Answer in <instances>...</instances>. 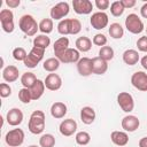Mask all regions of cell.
I'll list each match as a JSON object with an SVG mask.
<instances>
[{"label":"cell","instance_id":"6da1fadb","mask_svg":"<svg viewBox=\"0 0 147 147\" xmlns=\"http://www.w3.org/2000/svg\"><path fill=\"white\" fill-rule=\"evenodd\" d=\"M45 114L41 110H34L30 115L28 129L32 134H40L45 129Z\"/></svg>","mask_w":147,"mask_h":147},{"label":"cell","instance_id":"7a4b0ae2","mask_svg":"<svg viewBox=\"0 0 147 147\" xmlns=\"http://www.w3.org/2000/svg\"><path fill=\"white\" fill-rule=\"evenodd\" d=\"M18 26H20L21 31L23 33H25L26 36H34L37 33V31L39 30V24L34 20V17L29 14H25L20 18Z\"/></svg>","mask_w":147,"mask_h":147},{"label":"cell","instance_id":"3957f363","mask_svg":"<svg viewBox=\"0 0 147 147\" xmlns=\"http://www.w3.org/2000/svg\"><path fill=\"white\" fill-rule=\"evenodd\" d=\"M125 28L129 32L133 34L141 33L145 30V25L141 21V18L137 14H129L125 18Z\"/></svg>","mask_w":147,"mask_h":147},{"label":"cell","instance_id":"277c9868","mask_svg":"<svg viewBox=\"0 0 147 147\" xmlns=\"http://www.w3.org/2000/svg\"><path fill=\"white\" fill-rule=\"evenodd\" d=\"M24 131L22 129H13L6 133L5 141L9 147H18L24 142Z\"/></svg>","mask_w":147,"mask_h":147},{"label":"cell","instance_id":"5b68a950","mask_svg":"<svg viewBox=\"0 0 147 147\" xmlns=\"http://www.w3.org/2000/svg\"><path fill=\"white\" fill-rule=\"evenodd\" d=\"M44 54H45V49L38 48V47H34V46H33L32 49L28 53V56H26V59H25L24 62H23L24 65L28 67V68H31V69L36 68L37 64L42 60Z\"/></svg>","mask_w":147,"mask_h":147},{"label":"cell","instance_id":"8992f818","mask_svg":"<svg viewBox=\"0 0 147 147\" xmlns=\"http://www.w3.org/2000/svg\"><path fill=\"white\" fill-rule=\"evenodd\" d=\"M0 23L1 28L5 32L11 33L15 29L14 24V14L10 9H2L0 11Z\"/></svg>","mask_w":147,"mask_h":147},{"label":"cell","instance_id":"52a82bcc","mask_svg":"<svg viewBox=\"0 0 147 147\" xmlns=\"http://www.w3.org/2000/svg\"><path fill=\"white\" fill-rule=\"evenodd\" d=\"M117 103L124 113H131L134 109L133 96L127 92H121L117 95Z\"/></svg>","mask_w":147,"mask_h":147},{"label":"cell","instance_id":"ba28073f","mask_svg":"<svg viewBox=\"0 0 147 147\" xmlns=\"http://www.w3.org/2000/svg\"><path fill=\"white\" fill-rule=\"evenodd\" d=\"M69 10H70V7L68 2H57L55 6L51 8L49 15H51V18L53 20L62 21L63 17H65L69 14Z\"/></svg>","mask_w":147,"mask_h":147},{"label":"cell","instance_id":"9c48e42d","mask_svg":"<svg viewBox=\"0 0 147 147\" xmlns=\"http://www.w3.org/2000/svg\"><path fill=\"white\" fill-rule=\"evenodd\" d=\"M108 15L105 11H96L94 14H92L91 18H90V23L92 25V28H94L95 30H102L108 25Z\"/></svg>","mask_w":147,"mask_h":147},{"label":"cell","instance_id":"30bf717a","mask_svg":"<svg viewBox=\"0 0 147 147\" xmlns=\"http://www.w3.org/2000/svg\"><path fill=\"white\" fill-rule=\"evenodd\" d=\"M131 84L133 87L141 92H147V74L144 71H137L131 76Z\"/></svg>","mask_w":147,"mask_h":147},{"label":"cell","instance_id":"8fae6325","mask_svg":"<svg viewBox=\"0 0 147 147\" xmlns=\"http://www.w3.org/2000/svg\"><path fill=\"white\" fill-rule=\"evenodd\" d=\"M72 7H74L75 13L79 15H87L92 13L93 3L90 0H74Z\"/></svg>","mask_w":147,"mask_h":147},{"label":"cell","instance_id":"7c38bea8","mask_svg":"<svg viewBox=\"0 0 147 147\" xmlns=\"http://www.w3.org/2000/svg\"><path fill=\"white\" fill-rule=\"evenodd\" d=\"M23 118H24V115L20 108H11L8 110L6 115L7 123L11 126H18L23 122Z\"/></svg>","mask_w":147,"mask_h":147},{"label":"cell","instance_id":"4fadbf2b","mask_svg":"<svg viewBox=\"0 0 147 147\" xmlns=\"http://www.w3.org/2000/svg\"><path fill=\"white\" fill-rule=\"evenodd\" d=\"M59 130H60V133L64 137H70L72 136L76 131H77V123L76 121H74L72 118H68V119H64L60 123V126H59Z\"/></svg>","mask_w":147,"mask_h":147},{"label":"cell","instance_id":"5bb4252c","mask_svg":"<svg viewBox=\"0 0 147 147\" xmlns=\"http://www.w3.org/2000/svg\"><path fill=\"white\" fill-rule=\"evenodd\" d=\"M121 124H122V127L124 129L125 132H134L139 127L140 121L134 115H126L125 117H123Z\"/></svg>","mask_w":147,"mask_h":147},{"label":"cell","instance_id":"9a60e30c","mask_svg":"<svg viewBox=\"0 0 147 147\" xmlns=\"http://www.w3.org/2000/svg\"><path fill=\"white\" fill-rule=\"evenodd\" d=\"M45 86L49 91H57L62 86V79L57 74H48L44 80Z\"/></svg>","mask_w":147,"mask_h":147},{"label":"cell","instance_id":"2e32d148","mask_svg":"<svg viewBox=\"0 0 147 147\" xmlns=\"http://www.w3.org/2000/svg\"><path fill=\"white\" fill-rule=\"evenodd\" d=\"M77 71L83 77L90 76L92 74V59L80 57V60L77 62Z\"/></svg>","mask_w":147,"mask_h":147},{"label":"cell","instance_id":"e0dca14e","mask_svg":"<svg viewBox=\"0 0 147 147\" xmlns=\"http://www.w3.org/2000/svg\"><path fill=\"white\" fill-rule=\"evenodd\" d=\"M68 48H69V39L67 37H61L57 40H55V42L53 45V51H54L55 57L60 59Z\"/></svg>","mask_w":147,"mask_h":147},{"label":"cell","instance_id":"ac0fdd59","mask_svg":"<svg viewBox=\"0 0 147 147\" xmlns=\"http://www.w3.org/2000/svg\"><path fill=\"white\" fill-rule=\"evenodd\" d=\"M59 60H60L61 63H77L80 60L79 51H77L76 48H70L69 47Z\"/></svg>","mask_w":147,"mask_h":147},{"label":"cell","instance_id":"d6986e66","mask_svg":"<svg viewBox=\"0 0 147 147\" xmlns=\"http://www.w3.org/2000/svg\"><path fill=\"white\" fill-rule=\"evenodd\" d=\"M108 70V63L101 57L96 56L92 59V74L94 75H103Z\"/></svg>","mask_w":147,"mask_h":147},{"label":"cell","instance_id":"ffe728a7","mask_svg":"<svg viewBox=\"0 0 147 147\" xmlns=\"http://www.w3.org/2000/svg\"><path fill=\"white\" fill-rule=\"evenodd\" d=\"M18 76H20V71L15 65H7L6 68L2 69V78L7 83H13L17 80Z\"/></svg>","mask_w":147,"mask_h":147},{"label":"cell","instance_id":"44dd1931","mask_svg":"<svg viewBox=\"0 0 147 147\" xmlns=\"http://www.w3.org/2000/svg\"><path fill=\"white\" fill-rule=\"evenodd\" d=\"M110 139L113 144H115L118 147H124L129 142V136L124 131H113L110 134Z\"/></svg>","mask_w":147,"mask_h":147},{"label":"cell","instance_id":"7402d4cb","mask_svg":"<svg viewBox=\"0 0 147 147\" xmlns=\"http://www.w3.org/2000/svg\"><path fill=\"white\" fill-rule=\"evenodd\" d=\"M95 116H96L95 115V110L92 107L86 106V107H83L80 109V119L86 125L92 124L95 121Z\"/></svg>","mask_w":147,"mask_h":147},{"label":"cell","instance_id":"603a6c76","mask_svg":"<svg viewBox=\"0 0 147 147\" xmlns=\"http://www.w3.org/2000/svg\"><path fill=\"white\" fill-rule=\"evenodd\" d=\"M67 106H65V103H63V102H60V101H57V102H54L53 105H52V107H51V115L54 117V118H63L64 116H65V114H67Z\"/></svg>","mask_w":147,"mask_h":147},{"label":"cell","instance_id":"cb8c5ba5","mask_svg":"<svg viewBox=\"0 0 147 147\" xmlns=\"http://www.w3.org/2000/svg\"><path fill=\"white\" fill-rule=\"evenodd\" d=\"M123 62L127 65H134L139 61V53L136 49H126L122 55Z\"/></svg>","mask_w":147,"mask_h":147},{"label":"cell","instance_id":"d4e9b609","mask_svg":"<svg viewBox=\"0 0 147 147\" xmlns=\"http://www.w3.org/2000/svg\"><path fill=\"white\" fill-rule=\"evenodd\" d=\"M45 83L40 79H37L36 83L33 84V86L30 88V92H31V96H32V100H38L42 96L44 92H45Z\"/></svg>","mask_w":147,"mask_h":147},{"label":"cell","instance_id":"484cf974","mask_svg":"<svg viewBox=\"0 0 147 147\" xmlns=\"http://www.w3.org/2000/svg\"><path fill=\"white\" fill-rule=\"evenodd\" d=\"M92 44H93L92 40H91L88 37H85V36L77 38V40H76V42H75L76 49L79 51V52H83V53L88 52V51L92 48Z\"/></svg>","mask_w":147,"mask_h":147},{"label":"cell","instance_id":"4316f807","mask_svg":"<svg viewBox=\"0 0 147 147\" xmlns=\"http://www.w3.org/2000/svg\"><path fill=\"white\" fill-rule=\"evenodd\" d=\"M60 63L61 62H60V60L57 57H49L46 61H44L42 68H44V70H46V71L52 74V72L56 71L60 68Z\"/></svg>","mask_w":147,"mask_h":147},{"label":"cell","instance_id":"83f0119b","mask_svg":"<svg viewBox=\"0 0 147 147\" xmlns=\"http://www.w3.org/2000/svg\"><path fill=\"white\" fill-rule=\"evenodd\" d=\"M108 32L113 39H121L124 36V29L119 23H111L108 29Z\"/></svg>","mask_w":147,"mask_h":147},{"label":"cell","instance_id":"f1b7e54d","mask_svg":"<svg viewBox=\"0 0 147 147\" xmlns=\"http://www.w3.org/2000/svg\"><path fill=\"white\" fill-rule=\"evenodd\" d=\"M36 80H37V77H36V75L33 72H24L21 76V84L23 85V87L29 88V90L33 86Z\"/></svg>","mask_w":147,"mask_h":147},{"label":"cell","instance_id":"f546056e","mask_svg":"<svg viewBox=\"0 0 147 147\" xmlns=\"http://www.w3.org/2000/svg\"><path fill=\"white\" fill-rule=\"evenodd\" d=\"M49 44H51V39L49 37H47V34H39L33 39V46L38 48L46 49L49 46Z\"/></svg>","mask_w":147,"mask_h":147},{"label":"cell","instance_id":"4dcf8cb0","mask_svg":"<svg viewBox=\"0 0 147 147\" xmlns=\"http://www.w3.org/2000/svg\"><path fill=\"white\" fill-rule=\"evenodd\" d=\"M53 20L52 18H42L39 22V30L42 34H48L53 31Z\"/></svg>","mask_w":147,"mask_h":147},{"label":"cell","instance_id":"1f68e13d","mask_svg":"<svg viewBox=\"0 0 147 147\" xmlns=\"http://www.w3.org/2000/svg\"><path fill=\"white\" fill-rule=\"evenodd\" d=\"M40 147H54L55 146V137L51 133L42 134L39 139Z\"/></svg>","mask_w":147,"mask_h":147},{"label":"cell","instance_id":"d6a6232c","mask_svg":"<svg viewBox=\"0 0 147 147\" xmlns=\"http://www.w3.org/2000/svg\"><path fill=\"white\" fill-rule=\"evenodd\" d=\"M99 57L105 60L106 62L111 61L114 59V49L110 46H103L99 51Z\"/></svg>","mask_w":147,"mask_h":147},{"label":"cell","instance_id":"836d02e7","mask_svg":"<svg viewBox=\"0 0 147 147\" xmlns=\"http://www.w3.org/2000/svg\"><path fill=\"white\" fill-rule=\"evenodd\" d=\"M124 10H125V8H124V6L122 5V1L119 0H117V1H114L111 5H110V13H111V15L113 16H115V17H119V16H122L123 15V13H124Z\"/></svg>","mask_w":147,"mask_h":147},{"label":"cell","instance_id":"e575fe53","mask_svg":"<svg viewBox=\"0 0 147 147\" xmlns=\"http://www.w3.org/2000/svg\"><path fill=\"white\" fill-rule=\"evenodd\" d=\"M57 32L62 36L70 34V18H63L57 24Z\"/></svg>","mask_w":147,"mask_h":147},{"label":"cell","instance_id":"d590c367","mask_svg":"<svg viewBox=\"0 0 147 147\" xmlns=\"http://www.w3.org/2000/svg\"><path fill=\"white\" fill-rule=\"evenodd\" d=\"M75 140L78 145L80 146H86L90 141H91V136L88 132H85V131H80V132H77L76 133V137H75Z\"/></svg>","mask_w":147,"mask_h":147},{"label":"cell","instance_id":"8d00e7d4","mask_svg":"<svg viewBox=\"0 0 147 147\" xmlns=\"http://www.w3.org/2000/svg\"><path fill=\"white\" fill-rule=\"evenodd\" d=\"M18 99H20V101L23 102V103H30L31 100H32L30 90H29V88H25V87H22V88L18 91Z\"/></svg>","mask_w":147,"mask_h":147},{"label":"cell","instance_id":"74e56055","mask_svg":"<svg viewBox=\"0 0 147 147\" xmlns=\"http://www.w3.org/2000/svg\"><path fill=\"white\" fill-rule=\"evenodd\" d=\"M26 56H28V53H26V51L23 47H16V48H14V51H13V57L16 61H23L24 62V60L26 59Z\"/></svg>","mask_w":147,"mask_h":147},{"label":"cell","instance_id":"f35d334b","mask_svg":"<svg viewBox=\"0 0 147 147\" xmlns=\"http://www.w3.org/2000/svg\"><path fill=\"white\" fill-rule=\"evenodd\" d=\"M82 30V23L77 18H70V34H78Z\"/></svg>","mask_w":147,"mask_h":147},{"label":"cell","instance_id":"ab89813d","mask_svg":"<svg viewBox=\"0 0 147 147\" xmlns=\"http://www.w3.org/2000/svg\"><path fill=\"white\" fill-rule=\"evenodd\" d=\"M92 42H93L94 45H96V46L103 47V46H106V44H107V37H106L105 34H102V33H96V34L93 37Z\"/></svg>","mask_w":147,"mask_h":147},{"label":"cell","instance_id":"60d3db41","mask_svg":"<svg viewBox=\"0 0 147 147\" xmlns=\"http://www.w3.org/2000/svg\"><path fill=\"white\" fill-rule=\"evenodd\" d=\"M11 94V87L7 83L0 84V96L1 98H8Z\"/></svg>","mask_w":147,"mask_h":147},{"label":"cell","instance_id":"b9f144b4","mask_svg":"<svg viewBox=\"0 0 147 147\" xmlns=\"http://www.w3.org/2000/svg\"><path fill=\"white\" fill-rule=\"evenodd\" d=\"M137 47L140 52H147V36L140 37L137 40Z\"/></svg>","mask_w":147,"mask_h":147},{"label":"cell","instance_id":"7bdbcfd3","mask_svg":"<svg viewBox=\"0 0 147 147\" xmlns=\"http://www.w3.org/2000/svg\"><path fill=\"white\" fill-rule=\"evenodd\" d=\"M109 5H110V2L108 0H95V6L101 11H105L106 9H108Z\"/></svg>","mask_w":147,"mask_h":147},{"label":"cell","instance_id":"ee69618b","mask_svg":"<svg viewBox=\"0 0 147 147\" xmlns=\"http://www.w3.org/2000/svg\"><path fill=\"white\" fill-rule=\"evenodd\" d=\"M122 1V5L124 6V8L126 9V8H132V7H134L136 6V0H121Z\"/></svg>","mask_w":147,"mask_h":147},{"label":"cell","instance_id":"f6af8a7d","mask_svg":"<svg viewBox=\"0 0 147 147\" xmlns=\"http://www.w3.org/2000/svg\"><path fill=\"white\" fill-rule=\"evenodd\" d=\"M6 5L9 8H16L21 5V1L20 0H6Z\"/></svg>","mask_w":147,"mask_h":147},{"label":"cell","instance_id":"bcb514c9","mask_svg":"<svg viewBox=\"0 0 147 147\" xmlns=\"http://www.w3.org/2000/svg\"><path fill=\"white\" fill-rule=\"evenodd\" d=\"M140 14L144 18H147V2H145L140 8Z\"/></svg>","mask_w":147,"mask_h":147},{"label":"cell","instance_id":"7dc6e473","mask_svg":"<svg viewBox=\"0 0 147 147\" xmlns=\"http://www.w3.org/2000/svg\"><path fill=\"white\" fill-rule=\"evenodd\" d=\"M140 64H141V67H142L145 70H147V55H145V56L141 57V60H140Z\"/></svg>","mask_w":147,"mask_h":147},{"label":"cell","instance_id":"c3c4849f","mask_svg":"<svg viewBox=\"0 0 147 147\" xmlns=\"http://www.w3.org/2000/svg\"><path fill=\"white\" fill-rule=\"evenodd\" d=\"M139 147H147V137H144L139 140Z\"/></svg>","mask_w":147,"mask_h":147},{"label":"cell","instance_id":"681fc988","mask_svg":"<svg viewBox=\"0 0 147 147\" xmlns=\"http://www.w3.org/2000/svg\"><path fill=\"white\" fill-rule=\"evenodd\" d=\"M28 147H39V146H37V145H30V146H28Z\"/></svg>","mask_w":147,"mask_h":147},{"label":"cell","instance_id":"f907efd6","mask_svg":"<svg viewBox=\"0 0 147 147\" xmlns=\"http://www.w3.org/2000/svg\"><path fill=\"white\" fill-rule=\"evenodd\" d=\"M145 30H146V36H147V26L145 28Z\"/></svg>","mask_w":147,"mask_h":147}]
</instances>
